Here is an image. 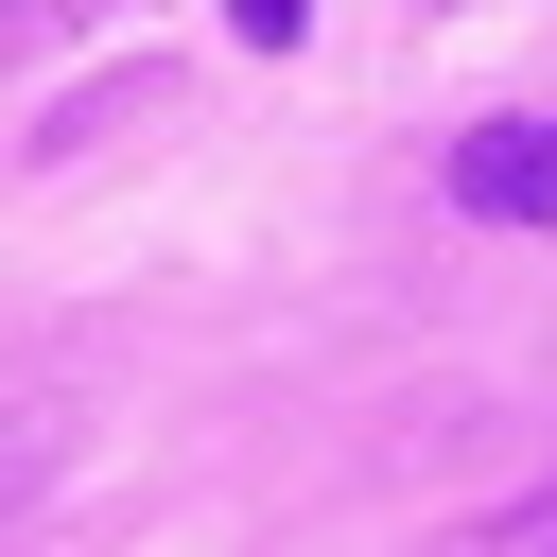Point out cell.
<instances>
[{
    "mask_svg": "<svg viewBox=\"0 0 557 557\" xmlns=\"http://www.w3.org/2000/svg\"><path fill=\"white\" fill-rule=\"evenodd\" d=\"M226 35H244V52H296V35H313V0H226Z\"/></svg>",
    "mask_w": 557,
    "mask_h": 557,
    "instance_id": "obj_2",
    "label": "cell"
},
{
    "mask_svg": "<svg viewBox=\"0 0 557 557\" xmlns=\"http://www.w3.org/2000/svg\"><path fill=\"white\" fill-rule=\"evenodd\" d=\"M453 209L557 226V104H540V122H470V139H453Z\"/></svg>",
    "mask_w": 557,
    "mask_h": 557,
    "instance_id": "obj_1",
    "label": "cell"
}]
</instances>
